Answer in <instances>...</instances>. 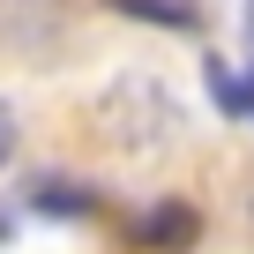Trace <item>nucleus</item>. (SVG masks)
<instances>
[{
    "mask_svg": "<svg viewBox=\"0 0 254 254\" xmlns=\"http://www.w3.org/2000/svg\"><path fill=\"white\" fill-rule=\"evenodd\" d=\"M194 232H202L194 202H157V209H142V217H135V247H157V254L194 247Z\"/></svg>",
    "mask_w": 254,
    "mask_h": 254,
    "instance_id": "obj_1",
    "label": "nucleus"
},
{
    "mask_svg": "<svg viewBox=\"0 0 254 254\" xmlns=\"http://www.w3.org/2000/svg\"><path fill=\"white\" fill-rule=\"evenodd\" d=\"M112 15H135V23H157V30H202V8L194 0H105Z\"/></svg>",
    "mask_w": 254,
    "mask_h": 254,
    "instance_id": "obj_2",
    "label": "nucleus"
},
{
    "mask_svg": "<svg viewBox=\"0 0 254 254\" xmlns=\"http://www.w3.org/2000/svg\"><path fill=\"white\" fill-rule=\"evenodd\" d=\"M30 202H38L45 217H97V194H90L82 180H38Z\"/></svg>",
    "mask_w": 254,
    "mask_h": 254,
    "instance_id": "obj_3",
    "label": "nucleus"
},
{
    "mask_svg": "<svg viewBox=\"0 0 254 254\" xmlns=\"http://www.w3.org/2000/svg\"><path fill=\"white\" fill-rule=\"evenodd\" d=\"M209 97H217L232 120H254V67H247V75H232V67H217V60H209Z\"/></svg>",
    "mask_w": 254,
    "mask_h": 254,
    "instance_id": "obj_4",
    "label": "nucleus"
},
{
    "mask_svg": "<svg viewBox=\"0 0 254 254\" xmlns=\"http://www.w3.org/2000/svg\"><path fill=\"white\" fill-rule=\"evenodd\" d=\"M0 150H15V120H8V105H0Z\"/></svg>",
    "mask_w": 254,
    "mask_h": 254,
    "instance_id": "obj_5",
    "label": "nucleus"
},
{
    "mask_svg": "<svg viewBox=\"0 0 254 254\" xmlns=\"http://www.w3.org/2000/svg\"><path fill=\"white\" fill-rule=\"evenodd\" d=\"M247 38H254V8H247Z\"/></svg>",
    "mask_w": 254,
    "mask_h": 254,
    "instance_id": "obj_6",
    "label": "nucleus"
},
{
    "mask_svg": "<svg viewBox=\"0 0 254 254\" xmlns=\"http://www.w3.org/2000/svg\"><path fill=\"white\" fill-rule=\"evenodd\" d=\"M0 239H8V217H0Z\"/></svg>",
    "mask_w": 254,
    "mask_h": 254,
    "instance_id": "obj_7",
    "label": "nucleus"
}]
</instances>
